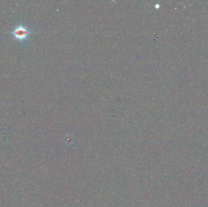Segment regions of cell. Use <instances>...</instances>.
Segmentation results:
<instances>
[{
	"label": "cell",
	"mask_w": 208,
	"mask_h": 207,
	"mask_svg": "<svg viewBox=\"0 0 208 207\" xmlns=\"http://www.w3.org/2000/svg\"><path fill=\"white\" fill-rule=\"evenodd\" d=\"M12 33L15 39L19 40H24L27 39L30 32L25 26L20 24L13 29Z\"/></svg>",
	"instance_id": "1"
}]
</instances>
